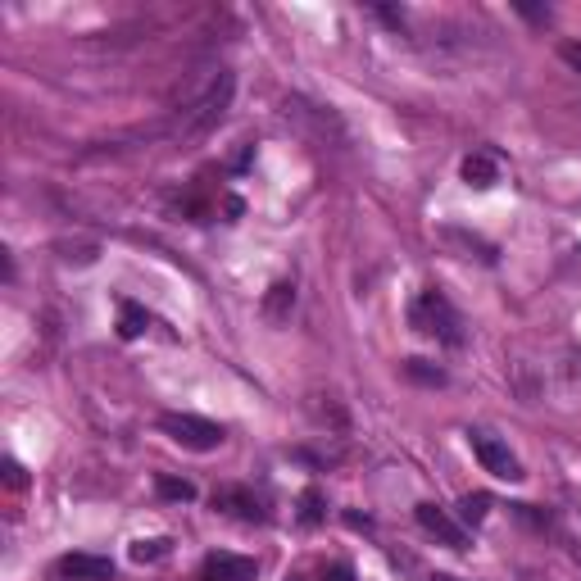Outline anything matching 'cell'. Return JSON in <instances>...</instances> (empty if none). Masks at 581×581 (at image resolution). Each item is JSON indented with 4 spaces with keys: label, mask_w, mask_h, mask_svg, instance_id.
I'll use <instances>...</instances> for the list:
<instances>
[{
    "label": "cell",
    "mask_w": 581,
    "mask_h": 581,
    "mask_svg": "<svg viewBox=\"0 0 581 581\" xmlns=\"http://www.w3.org/2000/svg\"><path fill=\"white\" fill-rule=\"evenodd\" d=\"M400 373L409 377V382H423V386H445V373L436 364H427V359H404Z\"/></svg>",
    "instance_id": "cell-12"
},
{
    "label": "cell",
    "mask_w": 581,
    "mask_h": 581,
    "mask_svg": "<svg viewBox=\"0 0 581 581\" xmlns=\"http://www.w3.org/2000/svg\"><path fill=\"white\" fill-rule=\"evenodd\" d=\"M159 432L168 441H178L182 450H196V454H209L223 445V427L209 423V418H196V414H164L159 418Z\"/></svg>",
    "instance_id": "cell-3"
},
{
    "label": "cell",
    "mask_w": 581,
    "mask_h": 581,
    "mask_svg": "<svg viewBox=\"0 0 581 581\" xmlns=\"http://www.w3.org/2000/svg\"><path fill=\"white\" fill-rule=\"evenodd\" d=\"M300 522H305V527L323 522V491H318V486H309V491L300 495Z\"/></svg>",
    "instance_id": "cell-15"
},
{
    "label": "cell",
    "mask_w": 581,
    "mask_h": 581,
    "mask_svg": "<svg viewBox=\"0 0 581 581\" xmlns=\"http://www.w3.org/2000/svg\"><path fill=\"white\" fill-rule=\"evenodd\" d=\"M463 182L473 191H486V187H495L500 182V164H495L486 150H473V155L463 159Z\"/></svg>",
    "instance_id": "cell-9"
},
{
    "label": "cell",
    "mask_w": 581,
    "mask_h": 581,
    "mask_svg": "<svg viewBox=\"0 0 581 581\" xmlns=\"http://www.w3.org/2000/svg\"><path fill=\"white\" fill-rule=\"evenodd\" d=\"M468 445H473V454L482 459V468L491 477H500V482H522V463H518V454L509 450L504 441H495L491 432H468Z\"/></svg>",
    "instance_id": "cell-4"
},
{
    "label": "cell",
    "mask_w": 581,
    "mask_h": 581,
    "mask_svg": "<svg viewBox=\"0 0 581 581\" xmlns=\"http://www.w3.org/2000/svg\"><path fill=\"white\" fill-rule=\"evenodd\" d=\"M486 509H491V495H482V491H477V495H463V500H459V518L468 522V527H477V522L486 518Z\"/></svg>",
    "instance_id": "cell-14"
},
{
    "label": "cell",
    "mask_w": 581,
    "mask_h": 581,
    "mask_svg": "<svg viewBox=\"0 0 581 581\" xmlns=\"http://www.w3.org/2000/svg\"><path fill=\"white\" fill-rule=\"evenodd\" d=\"M291 309H296V282H273L264 296V318L273 327H282L286 318H291Z\"/></svg>",
    "instance_id": "cell-10"
},
{
    "label": "cell",
    "mask_w": 581,
    "mask_h": 581,
    "mask_svg": "<svg viewBox=\"0 0 581 581\" xmlns=\"http://www.w3.org/2000/svg\"><path fill=\"white\" fill-rule=\"evenodd\" d=\"M146 327H150V314H146L141 305H132V300H128V305L119 309V336H123V341H137V336L146 332Z\"/></svg>",
    "instance_id": "cell-11"
},
{
    "label": "cell",
    "mask_w": 581,
    "mask_h": 581,
    "mask_svg": "<svg viewBox=\"0 0 581 581\" xmlns=\"http://www.w3.org/2000/svg\"><path fill=\"white\" fill-rule=\"evenodd\" d=\"M418 527H423L427 536H436L441 545H450V550H468V532H463L441 504H418Z\"/></svg>",
    "instance_id": "cell-5"
},
{
    "label": "cell",
    "mask_w": 581,
    "mask_h": 581,
    "mask_svg": "<svg viewBox=\"0 0 581 581\" xmlns=\"http://www.w3.org/2000/svg\"><path fill=\"white\" fill-rule=\"evenodd\" d=\"M409 323H414V332L436 336L441 345H463V318L454 314V305L441 291H423L409 309Z\"/></svg>",
    "instance_id": "cell-2"
},
{
    "label": "cell",
    "mask_w": 581,
    "mask_h": 581,
    "mask_svg": "<svg viewBox=\"0 0 581 581\" xmlns=\"http://www.w3.org/2000/svg\"><path fill=\"white\" fill-rule=\"evenodd\" d=\"M205 577L209 581H255V563L241 559V554H209Z\"/></svg>",
    "instance_id": "cell-8"
},
{
    "label": "cell",
    "mask_w": 581,
    "mask_h": 581,
    "mask_svg": "<svg viewBox=\"0 0 581 581\" xmlns=\"http://www.w3.org/2000/svg\"><path fill=\"white\" fill-rule=\"evenodd\" d=\"M55 572L69 581H114V563L100 559V554H64Z\"/></svg>",
    "instance_id": "cell-6"
},
{
    "label": "cell",
    "mask_w": 581,
    "mask_h": 581,
    "mask_svg": "<svg viewBox=\"0 0 581 581\" xmlns=\"http://www.w3.org/2000/svg\"><path fill=\"white\" fill-rule=\"evenodd\" d=\"M128 554H132V563H155L168 554V541H137Z\"/></svg>",
    "instance_id": "cell-16"
},
{
    "label": "cell",
    "mask_w": 581,
    "mask_h": 581,
    "mask_svg": "<svg viewBox=\"0 0 581 581\" xmlns=\"http://www.w3.org/2000/svg\"><path fill=\"white\" fill-rule=\"evenodd\" d=\"M5 482H10L14 491H23V486H28V477H23V468L14 459H5Z\"/></svg>",
    "instance_id": "cell-18"
},
{
    "label": "cell",
    "mask_w": 581,
    "mask_h": 581,
    "mask_svg": "<svg viewBox=\"0 0 581 581\" xmlns=\"http://www.w3.org/2000/svg\"><path fill=\"white\" fill-rule=\"evenodd\" d=\"M155 491H159V500H173V504H191V500H196V486H191L187 477H159Z\"/></svg>",
    "instance_id": "cell-13"
},
{
    "label": "cell",
    "mask_w": 581,
    "mask_h": 581,
    "mask_svg": "<svg viewBox=\"0 0 581 581\" xmlns=\"http://www.w3.org/2000/svg\"><path fill=\"white\" fill-rule=\"evenodd\" d=\"M559 55H563V64H568L572 73H581V41H563Z\"/></svg>",
    "instance_id": "cell-17"
},
{
    "label": "cell",
    "mask_w": 581,
    "mask_h": 581,
    "mask_svg": "<svg viewBox=\"0 0 581 581\" xmlns=\"http://www.w3.org/2000/svg\"><path fill=\"white\" fill-rule=\"evenodd\" d=\"M232 91H237V78H232V73H218V78L205 87V96H200L191 109H182V119H178L182 137H205L209 128H218L223 114H227V105H232Z\"/></svg>",
    "instance_id": "cell-1"
},
{
    "label": "cell",
    "mask_w": 581,
    "mask_h": 581,
    "mask_svg": "<svg viewBox=\"0 0 581 581\" xmlns=\"http://www.w3.org/2000/svg\"><path fill=\"white\" fill-rule=\"evenodd\" d=\"M214 509L227 513V518H241V522H259V518H264L259 500L246 491V486H223V491H214Z\"/></svg>",
    "instance_id": "cell-7"
},
{
    "label": "cell",
    "mask_w": 581,
    "mask_h": 581,
    "mask_svg": "<svg viewBox=\"0 0 581 581\" xmlns=\"http://www.w3.org/2000/svg\"><path fill=\"white\" fill-rule=\"evenodd\" d=\"M323 581H355V568H350V563H332V568L323 572Z\"/></svg>",
    "instance_id": "cell-19"
}]
</instances>
